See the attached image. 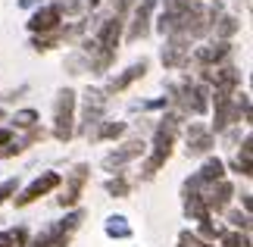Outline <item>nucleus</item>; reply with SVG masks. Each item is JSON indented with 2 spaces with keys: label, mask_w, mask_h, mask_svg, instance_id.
I'll return each instance as SVG.
<instances>
[{
  "label": "nucleus",
  "mask_w": 253,
  "mask_h": 247,
  "mask_svg": "<svg viewBox=\"0 0 253 247\" xmlns=\"http://www.w3.org/2000/svg\"><path fill=\"white\" fill-rule=\"evenodd\" d=\"M103 110H106V94L100 88H87L84 100H82V132L91 135L97 122H103Z\"/></svg>",
  "instance_id": "3"
},
{
  "label": "nucleus",
  "mask_w": 253,
  "mask_h": 247,
  "mask_svg": "<svg viewBox=\"0 0 253 247\" xmlns=\"http://www.w3.org/2000/svg\"><path fill=\"white\" fill-rule=\"evenodd\" d=\"M122 19L119 16H110V19H103L100 25H97V35H94V41L100 50H110L116 53V47H119V38H122Z\"/></svg>",
  "instance_id": "9"
},
{
  "label": "nucleus",
  "mask_w": 253,
  "mask_h": 247,
  "mask_svg": "<svg viewBox=\"0 0 253 247\" xmlns=\"http://www.w3.org/2000/svg\"><path fill=\"white\" fill-rule=\"evenodd\" d=\"M63 185V179H60V172H41L38 179L25 188L22 194L16 197V206H28V203H35L38 197H44V194H50V191H56V188Z\"/></svg>",
  "instance_id": "4"
},
{
  "label": "nucleus",
  "mask_w": 253,
  "mask_h": 247,
  "mask_svg": "<svg viewBox=\"0 0 253 247\" xmlns=\"http://www.w3.org/2000/svg\"><path fill=\"white\" fill-rule=\"evenodd\" d=\"M82 219H84V213H82V210H75V213L66 216V219L53 222V225H47V229H44L41 235H35V241H32V244H25V247H69V241H72L75 229L82 225Z\"/></svg>",
  "instance_id": "2"
},
{
  "label": "nucleus",
  "mask_w": 253,
  "mask_h": 247,
  "mask_svg": "<svg viewBox=\"0 0 253 247\" xmlns=\"http://www.w3.org/2000/svg\"><path fill=\"white\" fill-rule=\"evenodd\" d=\"M106 235L110 238H131V225L125 216H110L106 219Z\"/></svg>",
  "instance_id": "18"
},
{
  "label": "nucleus",
  "mask_w": 253,
  "mask_h": 247,
  "mask_svg": "<svg viewBox=\"0 0 253 247\" xmlns=\"http://www.w3.org/2000/svg\"><path fill=\"white\" fill-rule=\"evenodd\" d=\"M84 3L91 6V9H97V6H100V0H84Z\"/></svg>",
  "instance_id": "31"
},
{
  "label": "nucleus",
  "mask_w": 253,
  "mask_h": 247,
  "mask_svg": "<svg viewBox=\"0 0 253 247\" xmlns=\"http://www.w3.org/2000/svg\"><path fill=\"white\" fill-rule=\"evenodd\" d=\"M144 153H147V144H144V141H128V144H122L119 150H113V153L103 156V169L106 172H119L125 163L138 160V156H144Z\"/></svg>",
  "instance_id": "7"
},
{
  "label": "nucleus",
  "mask_w": 253,
  "mask_h": 247,
  "mask_svg": "<svg viewBox=\"0 0 253 247\" xmlns=\"http://www.w3.org/2000/svg\"><path fill=\"white\" fill-rule=\"evenodd\" d=\"M28 244V229H6L0 232V247H25Z\"/></svg>",
  "instance_id": "17"
},
{
  "label": "nucleus",
  "mask_w": 253,
  "mask_h": 247,
  "mask_svg": "<svg viewBox=\"0 0 253 247\" xmlns=\"http://www.w3.org/2000/svg\"><path fill=\"white\" fill-rule=\"evenodd\" d=\"M50 6H56V13H66V16H75V13H82V0H53Z\"/></svg>",
  "instance_id": "24"
},
{
  "label": "nucleus",
  "mask_w": 253,
  "mask_h": 247,
  "mask_svg": "<svg viewBox=\"0 0 253 247\" xmlns=\"http://www.w3.org/2000/svg\"><path fill=\"white\" fill-rule=\"evenodd\" d=\"M231 169L241 172L244 179H250V135L244 138V144H241V150H238V156H235V163H231Z\"/></svg>",
  "instance_id": "19"
},
{
  "label": "nucleus",
  "mask_w": 253,
  "mask_h": 247,
  "mask_svg": "<svg viewBox=\"0 0 253 247\" xmlns=\"http://www.w3.org/2000/svg\"><path fill=\"white\" fill-rule=\"evenodd\" d=\"M212 150V132L203 122L188 125V156H203Z\"/></svg>",
  "instance_id": "12"
},
{
  "label": "nucleus",
  "mask_w": 253,
  "mask_h": 247,
  "mask_svg": "<svg viewBox=\"0 0 253 247\" xmlns=\"http://www.w3.org/2000/svg\"><path fill=\"white\" fill-rule=\"evenodd\" d=\"M131 3H134V0H113V16H125V13H128V9H131Z\"/></svg>",
  "instance_id": "26"
},
{
  "label": "nucleus",
  "mask_w": 253,
  "mask_h": 247,
  "mask_svg": "<svg viewBox=\"0 0 253 247\" xmlns=\"http://www.w3.org/2000/svg\"><path fill=\"white\" fill-rule=\"evenodd\" d=\"M147 60H141V63H131L128 69H125L122 75H116V78H110V85H106V91L103 94H119V91H125L131 82H138V78H144L147 75Z\"/></svg>",
  "instance_id": "13"
},
{
  "label": "nucleus",
  "mask_w": 253,
  "mask_h": 247,
  "mask_svg": "<svg viewBox=\"0 0 253 247\" xmlns=\"http://www.w3.org/2000/svg\"><path fill=\"white\" fill-rule=\"evenodd\" d=\"M84 182H87V163H79L75 169L69 172V179H66V188H63V194L56 197V203L60 206H75L79 203V197H82V188H84Z\"/></svg>",
  "instance_id": "8"
},
{
  "label": "nucleus",
  "mask_w": 253,
  "mask_h": 247,
  "mask_svg": "<svg viewBox=\"0 0 253 247\" xmlns=\"http://www.w3.org/2000/svg\"><path fill=\"white\" fill-rule=\"evenodd\" d=\"M0 119H3V110H0Z\"/></svg>",
  "instance_id": "32"
},
{
  "label": "nucleus",
  "mask_w": 253,
  "mask_h": 247,
  "mask_svg": "<svg viewBox=\"0 0 253 247\" xmlns=\"http://www.w3.org/2000/svg\"><path fill=\"white\" fill-rule=\"evenodd\" d=\"M75 110H79V100H75V91L72 88H63L56 94V103H53V138L56 141H69L75 135Z\"/></svg>",
  "instance_id": "1"
},
{
  "label": "nucleus",
  "mask_w": 253,
  "mask_h": 247,
  "mask_svg": "<svg viewBox=\"0 0 253 247\" xmlns=\"http://www.w3.org/2000/svg\"><path fill=\"white\" fill-rule=\"evenodd\" d=\"M38 3H41V0H19V6H22V9H32V6H38Z\"/></svg>",
  "instance_id": "30"
},
{
  "label": "nucleus",
  "mask_w": 253,
  "mask_h": 247,
  "mask_svg": "<svg viewBox=\"0 0 253 247\" xmlns=\"http://www.w3.org/2000/svg\"><path fill=\"white\" fill-rule=\"evenodd\" d=\"M16 185H19L16 179H9V182H3V185H0V203H3L9 194H16Z\"/></svg>",
  "instance_id": "28"
},
{
  "label": "nucleus",
  "mask_w": 253,
  "mask_h": 247,
  "mask_svg": "<svg viewBox=\"0 0 253 247\" xmlns=\"http://www.w3.org/2000/svg\"><path fill=\"white\" fill-rule=\"evenodd\" d=\"M19 150H22V144H19V141H6L3 147H0V156L6 160V156H16Z\"/></svg>",
  "instance_id": "27"
},
{
  "label": "nucleus",
  "mask_w": 253,
  "mask_h": 247,
  "mask_svg": "<svg viewBox=\"0 0 253 247\" xmlns=\"http://www.w3.org/2000/svg\"><path fill=\"white\" fill-rule=\"evenodd\" d=\"M6 141H13V128H0V147H3Z\"/></svg>",
  "instance_id": "29"
},
{
  "label": "nucleus",
  "mask_w": 253,
  "mask_h": 247,
  "mask_svg": "<svg viewBox=\"0 0 253 247\" xmlns=\"http://www.w3.org/2000/svg\"><path fill=\"white\" fill-rule=\"evenodd\" d=\"M191 63V41L181 35H172L163 47V66L166 69H184Z\"/></svg>",
  "instance_id": "5"
},
{
  "label": "nucleus",
  "mask_w": 253,
  "mask_h": 247,
  "mask_svg": "<svg viewBox=\"0 0 253 247\" xmlns=\"http://www.w3.org/2000/svg\"><path fill=\"white\" fill-rule=\"evenodd\" d=\"M228 53H231V44L228 41H216V44L197 47V50L191 53V60L197 66H203V69H212V66H219L222 60H228Z\"/></svg>",
  "instance_id": "11"
},
{
  "label": "nucleus",
  "mask_w": 253,
  "mask_h": 247,
  "mask_svg": "<svg viewBox=\"0 0 253 247\" xmlns=\"http://www.w3.org/2000/svg\"><path fill=\"white\" fill-rule=\"evenodd\" d=\"M178 247H212V244L200 241L194 232H181V235H178Z\"/></svg>",
  "instance_id": "25"
},
{
  "label": "nucleus",
  "mask_w": 253,
  "mask_h": 247,
  "mask_svg": "<svg viewBox=\"0 0 253 247\" xmlns=\"http://www.w3.org/2000/svg\"><path fill=\"white\" fill-rule=\"evenodd\" d=\"M63 16L56 13V6H38L35 16L28 19V32L32 35H53L56 28H60Z\"/></svg>",
  "instance_id": "10"
},
{
  "label": "nucleus",
  "mask_w": 253,
  "mask_h": 247,
  "mask_svg": "<svg viewBox=\"0 0 253 247\" xmlns=\"http://www.w3.org/2000/svg\"><path fill=\"white\" fill-rule=\"evenodd\" d=\"M219 241H222V247H250V238L241 232H222Z\"/></svg>",
  "instance_id": "22"
},
{
  "label": "nucleus",
  "mask_w": 253,
  "mask_h": 247,
  "mask_svg": "<svg viewBox=\"0 0 253 247\" xmlns=\"http://www.w3.org/2000/svg\"><path fill=\"white\" fill-rule=\"evenodd\" d=\"M238 28H241V22H238L235 16H222V19L212 22V32H216L219 41H228L231 35H238Z\"/></svg>",
  "instance_id": "16"
},
{
  "label": "nucleus",
  "mask_w": 253,
  "mask_h": 247,
  "mask_svg": "<svg viewBox=\"0 0 253 247\" xmlns=\"http://www.w3.org/2000/svg\"><path fill=\"white\" fill-rule=\"evenodd\" d=\"M125 128H128V125L119 122V119H116V122H97L94 132L87 135V138H91V141H113V138H122L125 135Z\"/></svg>",
  "instance_id": "15"
},
{
  "label": "nucleus",
  "mask_w": 253,
  "mask_h": 247,
  "mask_svg": "<svg viewBox=\"0 0 253 247\" xmlns=\"http://www.w3.org/2000/svg\"><path fill=\"white\" fill-rule=\"evenodd\" d=\"M38 110H16L13 113V128H35L38 125Z\"/></svg>",
  "instance_id": "20"
},
{
  "label": "nucleus",
  "mask_w": 253,
  "mask_h": 247,
  "mask_svg": "<svg viewBox=\"0 0 253 247\" xmlns=\"http://www.w3.org/2000/svg\"><path fill=\"white\" fill-rule=\"evenodd\" d=\"M228 222H231V229L235 232H250V213H238V210H231L228 213Z\"/></svg>",
  "instance_id": "23"
},
{
  "label": "nucleus",
  "mask_w": 253,
  "mask_h": 247,
  "mask_svg": "<svg viewBox=\"0 0 253 247\" xmlns=\"http://www.w3.org/2000/svg\"><path fill=\"white\" fill-rule=\"evenodd\" d=\"M106 191H110L113 197H128L131 185H128V179H125L122 172H116V179H110V182H106Z\"/></svg>",
  "instance_id": "21"
},
{
  "label": "nucleus",
  "mask_w": 253,
  "mask_h": 247,
  "mask_svg": "<svg viewBox=\"0 0 253 247\" xmlns=\"http://www.w3.org/2000/svg\"><path fill=\"white\" fill-rule=\"evenodd\" d=\"M160 0H141L138 6H134V16H131V25H128V41H141V38H147L150 35V16H153V9H157Z\"/></svg>",
  "instance_id": "6"
},
{
  "label": "nucleus",
  "mask_w": 253,
  "mask_h": 247,
  "mask_svg": "<svg viewBox=\"0 0 253 247\" xmlns=\"http://www.w3.org/2000/svg\"><path fill=\"white\" fill-rule=\"evenodd\" d=\"M194 175H197V182H200V185L222 182V179H225V163H222L219 156H207V160H203V166H200V169L194 172Z\"/></svg>",
  "instance_id": "14"
}]
</instances>
